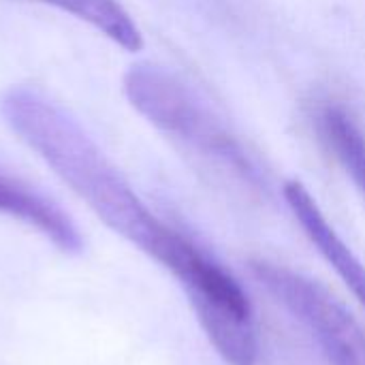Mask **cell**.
Segmentation results:
<instances>
[{"instance_id":"obj_3","label":"cell","mask_w":365,"mask_h":365,"mask_svg":"<svg viewBox=\"0 0 365 365\" xmlns=\"http://www.w3.org/2000/svg\"><path fill=\"white\" fill-rule=\"evenodd\" d=\"M252 274L308 327L329 365H365V329L325 287L267 261H255Z\"/></svg>"},{"instance_id":"obj_4","label":"cell","mask_w":365,"mask_h":365,"mask_svg":"<svg viewBox=\"0 0 365 365\" xmlns=\"http://www.w3.org/2000/svg\"><path fill=\"white\" fill-rule=\"evenodd\" d=\"M284 199L302 225L304 233L310 237V242L317 246V250L325 257V261L338 272V276L344 280V284L355 293L359 304L365 308V265L355 257V252L344 244V240L336 233V229L329 225L325 214L321 212L314 197L308 192V188L291 180L282 188Z\"/></svg>"},{"instance_id":"obj_5","label":"cell","mask_w":365,"mask_h":365,"mask_svg":"<svg viewBox=\"0 0 365 365\" xmlns=\"http://www.w3.org/2000/svg\"><path fill=\"white\" fill-rule=\"evenodd\" d=\"M0 214L34 227L64 252H77L81 248L77 227L53 201L4 173H0Z\"/></svg>"},{"instance_id":"obj_7","label":"cell","mask_w":365,"mask_h":365,"mask_svg":"<svg viewBox=\"0 0 365 365\" xmlns=\"http://www.w3.org/2000/svg\"><path fill=\"white\" fill-rule=\"evenodd\" d=\"M51 4L73 17L90 24L101 34L111 38L126 51H139L143 47V36L128 15V11L118 0H38Z\"/></svg>"},{"instance_id":"obj_1","label":"cell","mask_w":365,"mask_h":365,"mask_svg":"<svg viewBox=\"0 0 365 365\" xmlns=\"http://www.w3.org/2000/svg\"><path fill=\"white\" fill-rule=\"evenodd\" d=\"M0 109L13 133L109 229L158 263L169 257L180 233L163 225L143 205L124 175L68 111L30 88L9 90Z\"/></svg>"},{"instance_id":"obj_2","label":"cell","mask_w":365,"mask_h":365,"mask_svg":"<svg viewBox=\"0 0 365 365\" xmlns=\"http://www.w3.org/2000/svg\"><path fill=\"white\" fill-rule=\"evenodd\" d=\"M124 94L130 105L167 137L242 171L250 169L237 139L225 128L205 101L171 71L150 62L135 64L124 73Z\"/></svg>"},{"instance_id":"obj_6","label":"cell","mask_w":365,"mask_h":365,"mask_svg":"<svg viewBox=\"0 0 365 365\" xmlns=\"http://www.w3.org/2000/svg\"><path fill=\"white\" fill-rule=\"evenodd\" d=\"M312 122L319 139L365 197V133L351 109L338 101H327L317 107Z\"/></svg>"}]
</instances>
